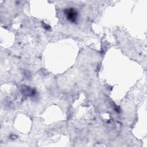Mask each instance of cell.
<instances>
[{
    "mask_svg": "<svg viewBox=\"0 0 147 147\" xmlns=\"http://www.w3.org/2000/svg\"><path fill=\"white\" fill-rule=\"evenodd\" d=\"M65 13L68 20H69L71 22H75L76 21L78 13L74 10V9H66L65 10Z\"/></svg>",
    "mask_w": 147,
    "mask_h": 147,
    "instance_id": "1",
    "label": "cell"
}]
</instances>
